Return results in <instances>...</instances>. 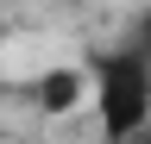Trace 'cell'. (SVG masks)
<instances>
[{
    "label": "cell",
    "mask_w": 151,
    "mask_h": 144,
    "mask_svg": "<svg viewBox=\"0 0 151 144\" xmlns=\"http://www.w3.org/2000/svg\"><path fill=\"white\" fill-rule=\"evenodd\" d=\"M88 100H94V82H88V63H82V57H76V63H50V69L32 75V106H38V119H69V113H82Z\"/></svg>",
    "instance_id": "7a4b0ae2"
},
{
    "label": "cell",
    "mask_w": 151,
    "mask_h": 144,
    "mask_svg": "<svg viewBox=\"0 0 151 144\" xmlns=\"http://www.w3.org/2000/svg\"><path fill=\"white\" fill-rule=\"evenodd\" d=\"M88 63V82H94V100L88 113L101 125V144H132L139 132H151V69L145 57H132V50H94Z\"/></svg>",
    "instance_id": "6da1fadb"
},
{
    "label": "cell",
    "mask_w": 151,
    "mask_h": 144,
    "mask_svg": "<svg viewBox=\"0 0 151 144\" xmlns=\"http://www.w3.org/2000/svg\"><path fill=\"white\" fill-rule=\"evenodd\" d=\"M132 144H151V132H139V138H132Z\"/></svg>",
    "instance_id": "277c9868"
},
{
    "label": "cell",
    "mask_w": 151,
    "mask_h": 144,
    "mask_svg": "<svg viewBox=\"0 0 151 144\" xmlns=\"http://www.w3.org/2000/svg\"><path fill=\"white\" fill-rule=\"evenodd\" d=\"M0 44H6V25H0Z\"/></svg>",
    "instance_id": "5b68a950"
},
{
    "label": "cell",
    "mask_w": 151,
    "mask_h": 144,
    "mask_svg": "<svg viewBox=\"0 0 151 144\" xmlns=\"http://www.w3.org/2000/svg\"><path fill=\"white\" fill-rule=\"evenodd\" d=\"M126 50H132V57H145V69H151V6H139V13H132V31H126Z\"/></svg>",
    "instance_id": "3957f363"
}]
</instances>
